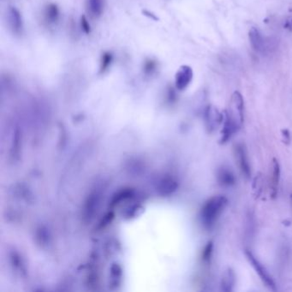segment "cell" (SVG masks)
<instances>
[{"mask_svg": "<svg viewBox=\"0 0 292 292\" xmlns=\"http://www.w3.org/2000/svg\"><path fill=\"white\" fill-rule=\"evenodd\" d=\"M228 204V199L224 195H215L205 202L200 213L201 224L207 229L215 226Z\"/></svg>", "mask_w": 292, "mask_h": 292, "instance_id": "cell-1", "label": "cell"}, {"mask_svg": "<svg viewBox=\"0 0 292 292\" xmlns=\"http://www.w3.org/2000/svg\"><path fill=\"white\" fill-rule=\"evenodd\" d=\"M245 256L250 264L253 266L254 269L256 270L257 274L260 277V279L265 284V286L271 291L275 292L277 290L276 284L274 282L273 277L270 275L268 271L266 269V267L263 266L262 264L259 261L256 257L254 256L253 253L250 250H245Z\"/></svg>", "mask_w": 292, "mask_h": 292, "instance_id": "cell-2", "label": "cell"}, {"mask_svg": "<svg viewBox=\"0 0 292 292\" xmlns=\"http://www.w3.org/2000/svg\"><path fill=\"white\" fill-rule=\"evenodd\" d=\"M231 117L243 125L244 121V101L243 95L238 91L234 92L231 95L229 110H226Z\"/></svg>", "mask_w": 292, "mask_h": 292, "instance_id": "cell-3", "label": "cell"}, {"mask_svg": "<svg viewBox=\"0 0 292 292\" xmlns=\"http://www.w3.org/2000/svg\"><path fill=\"white\" fill-rule=\"evenodd\" d=\"M224 119L223 122V129L221 131V138L219 140V143L220 144H224L227 143L229 140L231 139V137H233L235 134L238 132V130H240L241 124L239 122H237L236 119H234L233 117H231L229 114L226 112V110H224Z\"/></svg>", "mask_w": 292, "mask_h": 292, "instance_id": "cell-4", "label": "cell"}, {"mask_svg": "<svg viewBox=\"0 0 292 292\" xmlns=\"http://www.w3.org/2000/svg\"><path fill=\"white\" fill-rule=\"evenodd\" d=\"M234 152L243 175L247 179H250L251 177V166L248 157L246 146L244 143H237L234 146Z\"/></svg>", "mask_w": 292, "mask_h": 292, "instance_id": "cell-5", "label": "cell"}, {"mask_svg": "<svg viewBox=\"0 0 292 292\" xmlns=\"http://www.w3.org/2000/svg\"><path fill=\"white\" fill-rule=\"evenodd\" d=\"M224 119V113L220 112L214 106H208L205 110V123L208 132H214L217 130Z\"/></svg>", "mask_w": 292, "mask_h": 292, "instance_id": "cell-6", "label": "cell"}, {"mask_svg": "<svg viewBox=\"0 0 292 292\" xmlns=\"http://www.w3.org/2000/svg\"><path fill=\"white\" fill-rule=\"evenodd\" d=\"M193 70L188 65H182L175 75V86L178 90L182 91L188 88L193 79Z\"/></svg>", "mask_w": 292, "mask_h": 292, "instance_id": "cell-7", "label": "cell"}, {"mask_svg": "<svg viewBox=\"0 0 292 292\" xmlns=\"http://www.w3.org/2000/svg\"><path fill=\"white\" fill-rule=\"evenodd\" d=\"M217 180L219 184L224 188H231L236 184L237 179L231 168L226 166H221L218 170Z\"/></svg>", "mask_w": 292, "mask_h": 292, "instance_id": "cell-8", "label": "cell"}, {"mask_svg": "<svg viewBox=\"0 0 292 292\" xmlns=\"http://www.w3.org/2000/svg\"><path fill=\"white\" fill-rule=\"evenodd\" d=\"M249 38H250V44L256 52H260V53H265L266 52L267 50L266 41L259 30L256 28L250 29Z\"/></svg>", "mask_w": 292, "mask_h": 292, "instance_id": "cell-9", "label": "cell"}, {"mask_svg": "<svg viewBox=\"0 0 292 292\" xmlns=\"http://www.w3.org/2000/svg\"><path fill=\"white\" fill-rule=\"evenodd\" d=\"M7 16L10 29L15 34H21L23 30V21L19 10L16 7H10Z\"/></svg>", "mask_w": 292, "mask_h": 292, "instance_id": "cell-10", "label": "cell"}, {"mask_svg": "<svg viewBox=\"0 0 292 292\" xmlns=\"http://www.w3.org/2000/svg\"><path fill=\"white\" fill-rule=\"evenodd\" d=\"M281 176V168L278 159H273V176H272V182H271V195L273 198H275L278 195L279 190V181Z\"/></svg>", "mask_w": 292, "mask_h": 292, "instance_id": "cell-11", "label": "cell"}, {"mask_svg": "<svg viewBox=\"0 0 292 292\" xmlns=\"http://www.w3.org/2000/svg\"><path fill=\"white\" fill-rule=\"evenodd\" d=\"M236 284V274L231 268H228L224 272L220 283V289L222 292H231L233 291Z\"/></svg>", "mask_w": 292, "mask_h": 292, "instance_id": "cell-12", "label": "cell"}, {"mask_svg": "<svg viewBox=\"0 0 292 292\" xmlns=\"http://www.w3.org/2000/svg\"><path fill=\"white\" fill-rule=\"evenodd\" d=\"M88 13L93 17H100L104 11V0H87Z\"/></svg>", "mask_w": 292, "mask_h": 292, "instance_id": "cell-13", "label": "cell"}, {"mask_svg": "<svg viewBox=\"0 0 292 292\" xmlns=\"http://www.w3.org/2000/svg\"><path fill=\"white\" fill-rule=\"evenodd\" d=\"M44 16L47 23L50 24H54L59 21V16H60L59 7L57 6L55 3H50L45 9Z\"/></svg>", "mask_w": 292, "mask_h": 292, "instance_id": "cell-14", "label": "cell"}, {"mask_svg": "<svg viewBox=\"0 0 292 292\" xmlns=\"http://www.w3.org/2000/svg\"><path fill=\"white\" fill-rule=\"evenodd\" d=\"M113 62V55L110 52H106L101 55V63H100V73L103 74L108 72L110 65Z\"/></svg>", "mask_w": 292, "mask_h": 292, "instance_id": "cell-15", "label": "cell"}, {"mask_svg": "<svg viewBox=\"0 0 292 292\" xmlns=\"http://www.w3.org/2000/svg\"><path fill=\"white\" fill-rule=\"evenodd\" d=\"M157 62L152 59H147L143 63V74L150 77L155 73L157 71Z\"/></svg>", "mask_w": 292, "mask_h": 292, "instance_id": "cell-16", "label": "cell"}, {"mask_svg": "<svg viewBox=\"0 0 292 292\" xmlns=\"http://www.w3.org/2000/svg\"><path fill=\"white\" fill-rule=\"evenodd\" d=\"M213 253H214V242L209 241L207 245L204 247V250L202 251V255H201L202 262L205 263V264L210 263L212 256H213Z\"/></svg>", "mask_w": 292, "mask_h": 292, "instance_id": "cell-17", "label": "cell"}, {"mask_svg": "<svg viewBox=\"0 0 292 292\" xmlns=\"http://www.w3.org/2000/svg\"><path fill=\"white\" fill-rule=\"evenodd\" d=\"M261 188H262V177L260 175V173H259L256 177L253 183L254 192H255V194H256L257 197L260 195Z\"/></svg>", "mask_w": 292, "mask_h": 292, "instance_id": "cell-18", "label": "cell"}, {"mask_svg": "<svg viewBox=\"0 0 292 292\" xmlns=\"http://www.w3.org/2000/svg\"><path fill=\"white\" fill-rule=\"evenodd\" d=\"M81 23V30H82L85 34L88 35L89 33L91 32V27H90V24L88 23V19H87L86 16H81V23Z\"/></svg>", "mask_w": 292, "mask_h": 292, "instance_id": "cell-19", "label": "cell"}, {"mask_svg": "<svg viewBox=\"0 0 292 292\" xmlns=\"http://www.w3.org/2000/svg\"><path fill=\"white\" fill-rule=\"evenodd\" d=\"M282 137H283V141H284V143H286V144H289L290 142H291V134H290V131L288 130H282Z\"/></svg>", "mask_w": 292, "mask_h": 292, "instance_id": "cell-20", "label": "cell"}, {"mask_svg": "<svg viewBox=\"0 0 292 292\" xmlns=\"http://www.w3.org/2000/svg\"><path fill=\"white\" fill-rule=\"evenodd\" d=\"M143 15L145 16H147L150 19L153 20V21H159V18L156 16V15L153 12H150L149 10H143Z\"/></svg>", "mask_w": 292, "mask_h": 292, "instance_id": "cell-21", "label": "cell"}, {"mask_svg": "<svg viewBox=\"0 0 292 292\" xmlns=\"http://www.w3.org/2000/svg\"><path fill=\"white\" fill-rule=\"evenodd\" d=\"M285 28L287 30H292V17L286 21V24H285Z\"/></svg>", "mask_w": 292, "mask_h": 292, "instance_id": "cell-22", "label": "cell"}, {"mask_svg": "<svg viewBox=\"0 0 292 292\" xmlns=\"http://www.w3.org/2000/svg\"></svg>", "mask_w": 292, "mask_h": 292, "instance_id": "cell-23", "label": "cell"}]
</instances>
